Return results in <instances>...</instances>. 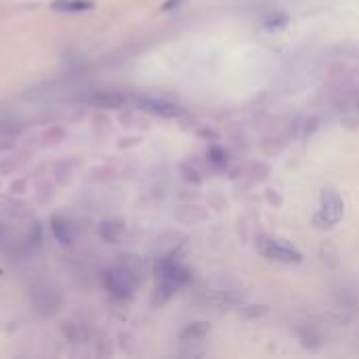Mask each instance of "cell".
<instances>
[{"label":"cell","mask_w":359,"mask_h":359,"mask_svg":"<svg viewBox=\"0 0 359 359\" xmlns=\"http://www.w3.org/2000/svg\"><path fill=\"white\" fill-rule=\"evenodd\" d=\"M105 284L109 288L111 294L120 297V299H128L133 292H135V280H133V273L128 269H111L105 278Z\"/></svg>","instance_id":"1"},{"label":"cell","mask_w":359,"mask_h":359,"mask_svg":"<svg viewBox=\"0 0 359 359\" xmlns=\"http://www.w3.org/2000/svg\"><path fill=\"white\" fill-rule=\"evenodd\" d=\"M137 105L143 111H149V114L160 116V118H179V116H183V109L179 105L162 101V99H154V97H139Z\"/></svg>","instance_id":"2"},{"label":"cell","mask_w":359,"mask_h":359,"mask_svg":"<svg viewBox=\"0 0 359 359\" xmlns=\"http://www.w3.org/2000/svg\"><path fill=\"white\" fill-rule=\"evenodd\" d=\"M259 246H261V252L265 255V257H269V259H278V261H301V255L292 248V246H288L286 242H282V240H261L259 242Z\"/></svg>","instance_id":"3"},{"label":"cell","mask_w":359,"mask_h":359,"mask_svg":"<svg viewBox=\"0 0 359 359\" xmlns=\"http://www.w3.org/2000/svg\"><path fill=\"white\" fill-rule=\"evenodd\" d=\"M322 212H324V219H326V223H330V225H334V223H339V219L343 217V202H341V198L332 191V189H326L324 191V196H322Z\"/></svg>","instance_id":"4"},{"label":"cell","mask_w":359,"mask_h":359,"mask_svg":"<svg viewBox=\"0 0 359 359\" xmlns=\"http://www.w3.org/2000/svg\"><path fill=\"white\" fill-rule=\"evenodd\" d=\"M53 233L61 244H69L72 242V227L61 221V219H53Z\"/></svg>","instance_id":"5"},{"label":"cell","mask_w":359,"mask_h":359,"mask_svg":"<svg viewBox=\"0 0 359 359\" xmlns=\"http://www.w3.org/2000/svg\"><path fill=\"white\" fill-rule=\"evenodd\" d=\"M57 8H63V11H84V8H90V2H86V0H69V2L57 4Z\"/></svg>","instance_id":"6"},{"label":"cell","mask_w":359,"mask_h":359,"mask_svg":"<svg viewBox=\"0 0 359 359\" xmlns=\"http://www.w3.org/2000/svg\"><path fill=\"white\" fill-rule=\"evenodd\" d=\"M206 324H200V328H189V330H185V337H202V334H206Z\"/></svg>","instance_id":"7"}]
</instances>
